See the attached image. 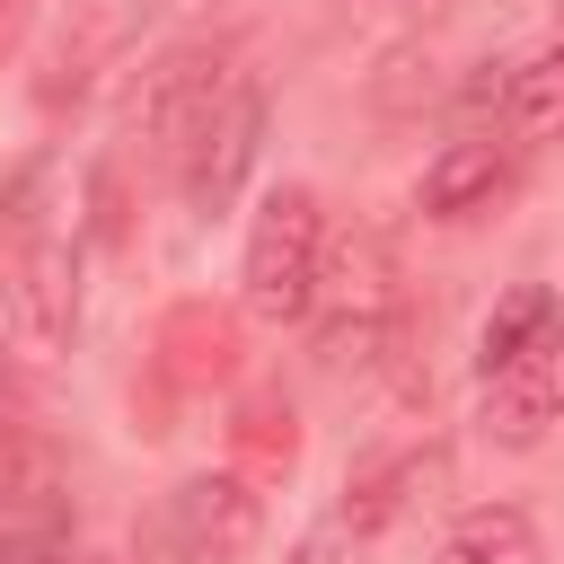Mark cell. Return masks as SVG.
I'll return each instance as SVG.
<instances>
[{
	"mask_svg": "<svg viewBox=\"0 0 564 564\" xmlns=\"http://www.w3.org/2000/svg\"><path fill=\"white\" fill-rule=\"evenodd\" d=\"M405 9H441V0H405Z\"/></svg>",
	"mask_w": 564,
	"mask_h": 564,
	"instance_id": "15",
	"label": "cell"
},
{
	"mask_svg": "<svg viewBox=\"0 0 564 564\" xmlns=\"http://www.w3.org/2000/svg\"><path fill=\"white\" fill-rule=\"evenodd\" d=\"M238 449L256 458V476L291 467V449H300V432H291V405H247V423H238Z\"/></svg>",
	"mask_w": 564,
	"mask_h": 564,
	"instance_id": "13",
	"label": "cell"
},
{
	"mask_svg": "<svg viewBox=\"0 0 564 564\" xmlns=\"http://www.w3.org/2000/svg\"><path fill=\"white\" fill-rule=\"evenodd\" d=\"M502 185H511V141H494V132H458V141H441V150L423 159L414 203H423L432 220H476V212H494Z\"/></svg>",
	"mask_w": 564,
	"mask_h": 564,
	"instance_id": "8",
	"label": "cell"
},
{
	"mask_svg": "<svg viewBox=\"0 0 564 564\" xmlns=\"http://www.w3.org/2000/svg\"><path fill=\"white\" fill-rule=\"evenodd\" d=\"M317 273H326V203L308 185H273L247 220V256H238V300L264 326H291L317 308Z\"/></svg>",
	"mask_w": 564,
	"mask_h": 564,
	"instance_id": "1",
	"label": "cell"
},
{
	"mask_svg": "<svg viewBox=\"0 0 564 564\" xmlns=\"http://www.w3.org/2000/svg\"><path fill=\"white\" fill-rule=\"evenodd\" d=\"M432 564H546V538H538V520L520 502H476V511H458L441 529Z\"/></svg>",
	"mask_w": 564,
	"mask_h": 564,
	"instance_id": "9",
	"label": "cell"
},
{
	"mask_svg": "<svg viewBox=\"0 0 564 564\" xmlns=\"http://www.w3.org/2000/svg\"><path fill=\"white\" fill-rule=\"evenodd\" d=\"M555 423H564V326L546 344H529L520 361L485 370V388H476V432L502 449H538Z\"/></svg>",
	"mask_w": 564,
	"mask_h": 564,
	"instance_id": "5",
	"label": "cell"
},
{
	"mask_svg": "<svg viewBox=\"0 0 564 564\" xmlns=\"http://www.w3.org/2000/svg\"><path fill=\"white\" fill-rule=\"evenodd\" d=\"M494 106H502L511 132H529V141H564V35L538 44V53H520V62L502 70Z\"/></svg>",
	"mask_w": 564,
	"mask_h": 564,
	"instance_id": "10",
	"label": "cell"
},
{
	"mask_svg": "<svg viewBox=\"0 0 564 564\" xmlns=\"http://www.w3.org/2000/svg\"><path fill=\"white\" fill-rule=\"evenodd\" d=\"M361 546H370V538H352V529L326 511L317 529H300V538H291V555H282V564H361Z\"/></svg>",
	"mask_w": 564,
	"mask_h": 564,
	"instance_id": "14",
	"label": "cell"
},
{
	"mask_svg": "<svg viewBox=\"0 0 564 564\" xmlns=\"http://www.w3.org/2000/svg\"><path fill=\"white\" fill-rule=\"evenodd\" d=\"M167 344H185V352H176V370H185V379H220V370H229V352H238L229 317H212V308H176V317H167Z\"/></svg>",
	"mask_w": 564,
	"mask_h": 564,
	"instance_id": "12",
	"label": "cell"
},
{
	"mask_svg": "<svg viewBox=\"0 0 564 564\" xmlns=\"http://www.w3.org/2000/svg\"><path fill=\"white\" fill-rule=\"evenodd\" d=\"M441 485H449V449H441V441H405V449H388V458H370V467L344 476L335 520H344L352 538H379V529H397L414 502H432Z\"/></svg>",
	"mask_w": 564,
	"mask_h": 564,
	"instance_id": "7",
	"label": "cell"
},
{
	"mask_svg": "<svg viewBox=\"0 0 564 564\" xmlns=\"http://www.w3.org/2000/svg\"><path fill=\"white\" fill-rule=\"evenodd\" d=\"M238 70H229V44L220 35H185V44H167L159 62H150V79H141V141L159 150V159H176L194 132H203V115L220 106V88H229Z\"/></svg>",
	"mask_w": 564,
	"mask_h": 564,
	"instance_id": "4",
	"label": "cell"
},
{
	"mask_svg": "<svg viewBox=\"0 0 564 564\" xmlns=\"http://www.w3.org/2000/svg\"><path fill=\"white\" fill-rule=\"evenodd\" d=\"M555 18H564V0H555Z\"/></svg>",
	"mask_w": 564,
	"mask_h": 564,
	"instance_id": "16",
	"label": "cell"
},
{
	"mask_svg": "<svg viewBox=\"0 0 564 564\" xmlns=\"http://www.w3.org/2000/svg\"><path fill=\"white\" fill-rule=\"evenodd\" d=\"M564 317H555V291L546 282H520L511 300H494V317H485V335H476V361L485 370H502V361H520L529 344H546Z\"/></svg>",
	"mask_w": 564,
	"mask_h": 564,
	"instance_id": "11",
	"label": "cell"
},
{
	"mask_svg": "<svg viewBox=\"0 0 564 564\" xmlns=\"http://www.w3.org/2000/svg\"><path fill=\"white\" fill-rule=\"evenodd\" d=\"M79 326V256L62 238H26L9 256V335L18 352H62Z\"/></svg>",
	"mask_w": 564,
	"mask_h": 564,
	"instance_id": "6",
	"label": "cell"
},
{
	"mask_svg": "<svg viewBox=\"0 0 564 564\" xmlns=\"http://www.w3.org/2000/svg\"><path fill=\"white\" fill-rule=\"evenodd\" d=\"M256 150H264V88L238 70V79L220 88V106L203 115V132L176 150V185H185V212H194V220H220V212L238 203V185H247Z\"/></svg>",
	"mask_w": 564,
	"mask_h": 564,
	"instance_id": "3",
	"label": "cell"
},
{
	"mask_svg": "<svg viewBox=\"0 0 564 564\" xmlns=\"http://www.w3.org/2000/svg\"><path fill=\"white\" fill-rule=\"evenodd\" d=\"M256 538H264V494H256V476H238V467L176 476L167 502H159V546H167V564H238Z\"/></svg>",
	"mask_w": 564,
	"mask_h": 564,
	"instance_id": "2",
	"label": "cell"
}]
</instances>
